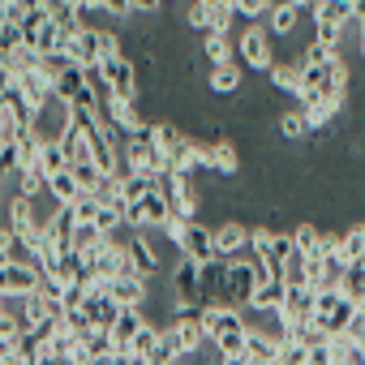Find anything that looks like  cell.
<instances>
[{
	"label": "cell",
	"mask_w": 365,
	"mask_h": 365,
	"mask_svg": "<svg viewBox=\"0 0 365 365\" xmlns=\"http://www.w3.org/2000/svg\"><path fill=\"white\" fill-rule=\"evenodd\" d=\"M284 279H262L258 288H254V297H250V309L254 314H279V305H284Z\"/></svg>",
	"instance_id": "cell-24"
},
{
	"label": "cell",
	"mask_w": 365,
	"mask_h": 365,
	"mask_svg": "<svg viewBox=\"0 0 365 365\" xmlns=\"http://www.w3.org/2000/svg\"><path fill=\"white\" fill-rule=\"evenodd\" d=\"M18 335H22V331H18V318H14V314H0V339H9V344H14Z\"/></svg>",
	"instance_id": "cell-46"
},
{
	"label": "cell",
	"mask_w": 365,
	"mask_h": 365,
	"mask_svg": "<svg viewBox=\"0 0 365 365\" xmlns=\"http://www.w3.org/2000/svg\"><path fill=\"white\" fill-rule=\"evenodd\" d=\"M339 297H344V301H352L356 309L365 305V262H352V267L344 271V284H339Z\"/></svg>",
	"instance_id": "cell-28"
},
{
	"label": "cell",
	"mask_w": 365,
	"mask_h": 365,
	"mask_svg": "<svg viewBox=\"0 0 365 365\" xmlns=\"http://www.w3.org/2000/svg\"><path fill=\"white\" fill-rule=\"evenodd\" d=\"M292 344H301L305 352H314V348H327L331 344V335L309 318V322H301V327H292Z\"/></svg>",
	"instance_id": "cell-32"
},
{
	"label": "cell",
	"mask_w": 365,
	"mask_h": 365,
	"mask_svg": "<svg viewBox=\"0 0 365 365\" xmlns=\"http://www.w3.org/2000/svg\"><path fill=\"white\" fill-rule=\"evenodd\" d=\"M159 335H163V344L172 348V356H185V361H190V356L207 344V335H202V309H176Z\"/></svg>",
	"instance_id": "cell-3"
},
{
	"label": "cell",
	"mask_w": 365,
	"mask_h": 365,
	"mask_svg": "<svg viewBox=\"0 0 365 365\" xmlns=\"http://www.w3.org/2000/svg\"><path fill=\"white\" fill-rule=\"evenodd\" d=\"M159 339H163V335H159V327H155V322H142V327H138V335H133V344H129V356H133V361H142Z\"/></svg>",
	"instance_id": "cell-37"
},
{
	"label": "cell",
	"mask_w": 365,
	"mask_h": 365,
	"mask_svg": "<svg viewBox=\"0 0 365 365\" xmlns=\"http://www.w3.org/2000/svg\"><path fill=\"white\" fill-rule=\"evenodd\" d=\"M198 56L207 69H224V65H237V43L224 39V35H202L198 39Z\"/></svg>",
	"instance_id": "cell-16"
},
{
	"label": "cell",
	"mask_w": 365,
	"mask_h": 365,
	"mask_svg": "<svg viewBox=\"0 0 365 365\" xmlns=\"http://www.w3.org/2000/svg\"><path fill=\"white\" fill-rule=\"evenodd\" d=\"M275 365H309V352L301 348V344H284L279 348V361Z\"/></svg>",
	"instance_id": "cell-43"
},
{
	"label": "cell",
	"mask_w": 365,
	"mask_h": 365,
	"mask_svg": "<svg viewBox=\"0 0 365 365\" xmlns=\"http://www.w3.org/2000/svg\"><path fill=\"white\" fill-rule=\"evenodd\" d=\"M9 91H14V78H9L5 69H0V103H5V95H9Z\"/></svg>",
	"instance_id": "cell-47"
},
{
	"label": "cell",
	"mask_w": 365,
	"mask_h": 365,
	"mask_svg": "<svg viewBox=\"0 0 365 365\" xmlns=\"http://www.w3.org/2000/svg\"><path fill=\"white\" fill-rule=\"evenodd\" d=\"M211 245H215V262H237L250 254V228L241 220H224L220 228H211Z\"/></svg>",
	"instance_id": "cell-9"
},
{
	"label": "cell",
	"mask_w": 365,
	"mask_h": 365,
	"mask_svg": "<svg viewBox=\"0 0 365 365\" xmlns=\"http://www.w3.org/2000/svg\"><path fill=\"white\" fill-rule=\"evenodd\" d=\"M232 22H237V5H232V0H215V5H211V31L207 35H224L228 39Z\"/></svg>",
	"instance_id": "cell-34"
},
{
	"label": "cell",
	"mask_w": 365,
	"mask_h": 365,
	"mask_svg": "<svg viewBox=\"0 0 365 365\" xmlns=\"http://www.w3.org/2000/svg\"><path fill=\"white\" fill-rule=\"evenodd\" d=\"M125 254H129V267H133L142 279H150V275L159 271V254H155V245H150V237H146V232H129Z\"/></svg>",
	"instance_id": "cell-13"
},
{
	"label": "cell",
	"mask_w": 365,
	"mask_h": 365,
	"mask_svg": "<svg viewBox=\"0 0 365 365\" xmlns=\"http://www.w3.org/2000/svg\"><path fill=\"white\" fill-rule=\"evenodd\" d=\"M168 301H172V314H176V309H202L198 262H190V258H180V262H176L172 284H168Z\"/></svg>",
	"instance_id": "cell-6"
},
{
	"label": "cell",
	"mask_w": 365,
	"mask_h": 365,
	"mask_svg": "<svg viewBox=\"0 0 365 365\" xmlns=\"http://www.w3.org/2000/svg\"><path fill=\"white\" fill-rule=\"evenodd\" d=\"M82 314H86V322L95 327V331H108L116 318H120V305L112 301V292H108V284H86V297H82Z\"/></svg>",
	"instance_id": "cell-10"
},
{
	"label": "cell",
	"mask_w": 365,
	"mask_h": 365,
	"mask_svg": "<svg viewBox=\"0 0 365 365\" xmlns=\"http://www.w3.org/2000/svg\"><path fill=\"white\" fill-rule=\"evenodd\" d=\"M262 279H271V275L262 271V262L254 254H245L237 262H224V297L220 301L232 305V309H250V297H254V288Z\"/></svg>",
	"instance_id": "cell-2"
},
{
	"label": "cell",
	"mask_w": 365,
	"mask_h": 365,
	"mask_svg": "<svg viewBox=\"0 0 365 365\" xmlns=\"http://www.w3.org/2000/svg\"><path fill=\"white\" fill-rule=\"evenodd\" d=\"M14 91H18V95H22V99H26V103H31V108L39 112V108H43V103L52 99V78H48L43 69H35V73L18 78V82H14Z\"/></svg>",
	"instance_id": "cell-20"
},
{
	"label": "cell",
	"mask_w": 365,
	"mask_h": 365,
	"mask_svg": "<svg viewBox=\"0 0 365 365\" xmlns=\"http://www.w3.org/2000/svg\"><path fill=\"white\" fill-rule=\"evenodd\" d=\"M146 318H142V309H120V318L108 327V339H112V352H129V344H133V335H138V327H142Z\"/></svg>",
	"instance_id": "cell-21"
},
{
	"label": "cell",
	"mask_w": 365,
	"mask_h": 365,
	"mask_svg": "<svg viewBox=\"0 0 365 365\" xmlns=\"http://www.w3.org/2000/svg\"><path fill=\"white\" fill-rule=\"evenodd\" d=\"M99 73L108 78V86H112L116 99H133V103H142V78H138V65H133L125 52L112 56V61H103Z\"/></svg>",
	"instance_id": "cell-8"
},
{
	"label": "cell",
	"mask_w": 365,
	"mask_h": 365,
	"mask_svg": "<svg viewBox=\"0 0 365 365\" xmlns=\"http://www.w3.org/2000/svg\"><path fill=\"white\" fill-rule=\"evenodd\" d=\"M352 314H356V305H352V301H344L339 292H314V322H318L331 339L348 331Z\"/></svg>",
	"instance_id": "cell-7"
},
{
	"label": "cell",
	"mask_w": 365,
	"mask_h": 365,
	"mask_svg": "<svg viewBox=\"0 0 365 365\" xmlns=\"http://www.w3.org/2000/svg\"><path fill=\"white\" fill-rule=\"evenodd\" d=\"M180 258H190V262H198V267L215 262V245H211V228H207V224H190V228H185Z\"/></svg>",
	"instance_id": "cell-14"
},
{
	"label": "cell",
	"mask_w": 365,
	"mask_h": 365,
	"mask_svg": "<svg viewBox=\"0 0 365 365\" xmlns=\"http://www.w3.org/2000/svg\"><path fill=\"white\" fill-rule=\"evenodd\" d=\"M9 207V198H5V185H0V211H5Z\"/></svg>",
	"instance_id": "cell-49"
},
{
	"label": "cell",
	"mask_w": 365,
	"mask_h": 365,
	"mask_svg": "<svg viewBox=\"0 0 365 365\" xmlns=\"http://www.w3.org/2000/svg\"><path fill=\"white\" fill-rule=\"evenodd\" d=\"M35 69H39V56H35L31 48H18V52L5 61V73H9L14 82H18V78H26V73H35Z\"/></svg>",
	"instance_id": "cell-36"
},
{
	"label": "cell",
	"mask_w": 365,
	"mask_h": 365,
	"mask_svg": "<svg viewBox=\"0 0 365 365\" xmlns=\"http://www.w3.org/2000/svg\"><path fill=\"white\" fill-rule=\"evenodd\" d=\"M95 202H99L103 211H116V215H125V202H120V176H103V180H99Z\"/></svg>",
	"instance_id": "cell-33"
},
{
	"label": "cell",
	"mask_w": 365,
	"mask_h": 365,
	"mask_svg": "<svg viewBox=\"0 0 365 365\" xmlns=\"http://www.w3.org/2000/svg\"><path fill=\"white\" fill-rule=\"evenodd\" d=\"M69 172H73V180H78V190H82L86 198H95L99 180H103V172H99L95 163H78V168H69Z\"/></svg>",
	"instance_id": "cell-39"
},
{
	"label": "cell",
	"mask_w": 365,
	"mask_h": 365,
	"mask_svg": "<svg viewBox=\"0 0 365 365\" xmlns=\"http://www.w3.org/2000/svg\"><path fill=\"white\" fill-rule=\"evenodd\" d=\"M339 258H344L348 267L365 258V220H361V224H352L348 232H339Z\"/></svg>",
	"instance_id": "cell-29"
},
{
	"label": "cell",
	"mask_w": 365,
	"mask_h": 365,
	"mask_svg": "<svg viewBox=\"0 0 365 365\" xmlns=\"http://www.w3.org/2000/svg\"><path fill=\"white\" fill-rule=\"evenodd\" d=\"M211 5H215V0H194V5H185V22L198 31V39L211 31Z\"/></svg>",
	"instance_id": "cell-38"
},
{
	"label": "cell",
	"mask_w": 365,
	"mask_h": 365,
	"mask_svg": "<svg viewBox=\"0 0 365 365\" xmlns=\"http://www.w3.org/2000/svg\"><path fill=\"white\" fill-rule=\"evenodd\" d=\"M241 65H224V69H211L207 73V91H215V95H237L241 91Z\"/></svg>",
	"instance_id": "cell-26"
},
{
	"label": "cell",
	"mask_w": 365,
	"mask_h": 365,
	"mask_svg": "<svg viewBox=\"0 0 365 365\" xmlns=\"http://www.w3.org/2000/svg\"><path fill=\"white\" fill-rule=\"evenodd\" d=\"M155 194L168 202V215H172V220L202 224V194H198V185H194V176L163 172V176H155Z\"/></svg>",
	"instance_id": "cell-1"
},
{
	"label": "cell",
	"mask_w": 365,
	"mask_h": 365,
	"mask_svg": "<svg viewBox=\"0 0 365 365\" xmlns=\"http://www.w3.org/2000/svg\"><path fill=\"white\" fill-rule=\"evenodd\" d=\"M237 331H245L241 309H232V305H224V301L202 305V335H207V344H220L224 335H237Z\"/></svg>",
	"instance_id": "cell-11"
},
{
	"label": "cell",
	"mask_w": 365,
	"mask_h": 365,
	"mask_svg": "<svg viewBox=\"0 0 365 365\" xmlns=\"http://www.w3.org/2000/svg\"><path fill=\"white\" fill-rule=\"evenodd\" d=\"M309 26H314V43H318V48H327V52H339L344 26H335V22H318V18H309Z\"/></svg>",
	"instance_id": "cell-35"
},
{
	"label": "cell",
	"mask_w": 365,
	"mask_h": 365,
	"mask_svg": "<svg viewBox=\"0 0 365 365\" xmlns=\"http://www.w3.org/2000/svg\"><path fill=\"white\" fill-rule=\"evenodd\" d=\"M35 284H39V271H35L31 262H9L5 271H0V297H5V301H22V297H31Z\"/></svg>",
	"instance_id": "cell-12"
},
{
	"label": "cell",
	"mask_w": 365,
	"mask_h": 365,
	"mask_svg": "<svg viewBox=\"0 0 365 365\" xmlns=\"http://www.w3.org/2000/svg\"><path fill=\"white\" fill-rule=\"evenodd\" d=\"M39 69H43V73H48V78L56 82V78H61V73L69 69V56H65V52H52V56H39Z\"/></svg>",
	"instance_id": "cell-42"
},
{
	"label": "cell",
	"mask_w": 365,
	"mask_h": 365,
	"mask_svg": "<svg viewBox=\"0 0 365 365\" xmlns=\"http://www.w3.org/2000/svg\"><path fill=\"white\" fill-rule=\"evenodd\" d=\"M9 262H14V258H9V254H5V250H0V271H5V267H9Z\"/></svg>",
	"instance_id": "cell-48"
},
{
	"label": "cell",
	"mask_w": 365,
	"mask_h": 365,
	"mask_svg": "<svg viewBox=\"0 0 365 365\" xmlns=\"http://www.w3.org/2000/svg\"><path fill=\"white\" fill-rule=\"evenodd\" d=\"M267 86L297 99V91H301V69H297V61H275V65L267 69Z\"/></svg>",
	"instance_id": "cell-22"
},
{
	"label": "cell",
	"mask_w": 365,
	"mask_h": 365,
	"mask_svg": "<svg viewBox=\"0 0 365 365\" xmlns=\"http://www.w3.org/2000/svg\"><path fill=\"white\" fill-rule=\"evenodd\" d=\"M237 65H245V69H254V73H267V69L275 65V39L267 35L262 22L250 26V31L237 39Z\"/></svg>",
	"instance_id": "cell-5"
},
{
	"label": "cell",
	"mask_w": 365,
	"mask_h": 365,
	"mask_svg": "<svg viewBox=\"0 0 365 365\" xmlns=\"http://www.w3.org/2000/svg\"><path fill=\"white\" fill-rule=\"evenodd\" d=\"M150 190H155V176H120V202H125V211L138 207Z\"/></svg>",
	"instance_id": "cell-31"
},
{
	"label": "cell",
	"mask_w": 365,
	"mask_h": 365,
	"mask_svg": "<svg viewBox=\"0 0 365 365\" xmlns=\"http://www.w3.org/2000/svg\"><path fill=\"white\" fill-rule=\"evenodd\" d=\"M103 241H108V237H103V232H99L95 224H73V237H69V250H73V254H78L82 262H91V258H95V254L103 250Z\"/></svg>",
	"instance_id": "cell-23"
},
{
	"label": "cell",
	"mask_w": 365,
	"mask_h": 365,
	"mask_svg": "<svg viewBox=\"0 0 365 365\" xmlns=\"http://www.w3.org/2000/svg\"><path fill=\"white\" fill-rule=\"evenodd\" d=\"M69 215H73V224H95V220H99V202L82 194V198L69 207Z\"/></svg>",
	"instance_id": "cell-41"
},
{
	"label": "cell",
	"mask_w": 365,
	"mask_h": 365,
	"mask_svg": "<svg viewBox=\"0 0 365 365\" xmlns=\"http://www.w3.org/2000/svg\"><path fill=\"white\" fill-rule=\"evenodd\" d=\"M48 198L56 202V207H73L78 198H82V190H78V180H73V172L65 168V172H56L52 180H48Z\"/></svg>",
	"instance_id": "cell-25"
},
{
	"label": "cell",
	"mask_w": 365,
	"mask_h": 365,
	"mask_svg": "<svg viewBox=\"0 0 365 365\" xmlns=\"http://www.w3.org/2000/svg\"><path fill=\"white\" fill-rule=\"evenodd\" d=\"M279 314H284V322H288V327L309 322V318H314V292H309V288H288V292H284Z\"/></svg>",
	"instance_id": "cell-19"
},
{
	"label": "cell",
	"mask_w": 365,
	"mask_h": 365,
	"mask_svg": "<svg viewBox=\"0 0 365 365\" xmlns=\"http://www.w3.org/2000/svg\"><path fill=\"white\" fill-rule=\"evenodd\" d=\"M0 314H5V297H0Z\"/></svg>",
	"instance_id": "cell-50"
},
{
	"label": "cell",
	"mask_w": 365,
	"mask_h": 365,
	"mask_svg": "<svg viewBox=\"0 0 365 365\" xmlns=\"http://www.w3.org/2000/svg\"><path fill=\"white\" fill-rule=\"evenodd\" d=\"M120 176H163L159 172V155L150 146V120L138 133L120 138Z\"/></svg>",
	"instance_id": "cell-4"
},
{
	"label": "cell",
	"mask_w": 365,
	"mask_h": 365,
	"mask_svg": "<svg viewBox=\"0 0 365 365\" xmlns=\"http://www.w3.org/2000/svg\"><path fill=\"white\" fill-rule=\"evenodd\" d=\"M69 168V159H65V150H61V142L56 138H43V146H39V172L52 180L56 172H65Z\"/></svg>",
	"instance_id": "cell-30"
},
{
	"label": "cell",
	"mask_w": 365,
	"mask_h": 365,
	"mask_svg": "<svg viewBox=\"0 0 365 365\" xmlns=\"http://www.w3.org/2000/svg\"><path fill=\"white\" fill-rule=\"evenodd\" d=\"M172 361H176V356H172V348H168L163 339H159V344H155V348L142 356V365H172Z\"/></svg>",
	"instance_id": "cell-44"
},
{
	"label": "cell",
	"mask_w": 365,
	"mask_h": 365,
	"mask_svg": "<svg viewBox=\"0 0 365 365\" xmlns=\"http://www.w3.org/2000/svg\"><path fill=\"white\" fill-rule=\"evenodd\" d=\"M241 146L228 138V133H220L215 138V155H211V172L215 176H224V180H232V176H241Z\"/></svg>",
	"instance_id": "cell-17"
},
{
	"label": "cell",
	"mask_w": 365,
	"mask_h": 365,
	"mask_svg": "<svg viewBox=\"0 0 365 365\" xmlns=\"http://www.w3.org/2000/svg\"><path fill=\"white\" fill-rule=\"evenodd\" d=\"M301 14H305V5L301 0H284V5H271V14H267V35L271 39H279V35H292L297 31V22H301Z\"/></svg>",
	"instance_id": "cell-18"
},
{
	"label": "cell",
	"mask_w": 365,
	"mask_h": 365,
	"mask_svg": "<svg viewBox=\"0 0 365 365\" xmlns=\"http://www.w3.org/2000/svg\"><path fill=\"white\" fill-rule=\"evenodd\" d=\"M237 5V18H245V22H267V14H271V0H232Z\"/></svg>",
	"instance_id": "cell-40"
},
{
	"label": "cell",
	"mask_w": 365,
	"mask_h": 365,
	"mask_svg": "<svg viewBox=\"0 0 365 365\" xmlns=\"http://www.w3.org/2000/svg\"><path fill=\"white\" fill-rule=\"evenodd\" d=\"M275 129H279V138H284V142H305V138H309V125H305V116H301V108H297V103H292L288 112H279Z\"/></svg>",
	"instance_id": "cell-27"
},
{
	"label": "cell",
	"mask_w": 365,
	"mask_h": 365,
	"mask_svg": "<svg viewBox=\"0 0 365 365\" xmlns=\"http://www.w3.org/2000/svg\"><path fill=\"white\" fill-rule=\"evenodd\" d=\"M108 292H112V301H116L120 309H146V297H150V284H146L142 275H125V279H116V284H108Z\"/></svg>",
	"instance_id": "cell-15"
},
{
	"label": "cell",
	"mask_w": 365,
	"mask_h": 365,
	"mask_svg": "<svg viewBox=\"0 0 365 365\" xmlns=\"http://www.w3.org/2000/svg\"><path fill=\"white\" fill-rule=\"evenodd\" d=\"M185 228H190L185 220H172V215H168V224H163L159 232H163V237H168V241H172V245L180 250V241H185Z\"/></svg>",
	"instance_id": "cell-45"
}]
</instances>
